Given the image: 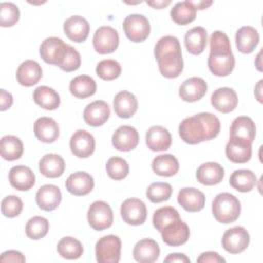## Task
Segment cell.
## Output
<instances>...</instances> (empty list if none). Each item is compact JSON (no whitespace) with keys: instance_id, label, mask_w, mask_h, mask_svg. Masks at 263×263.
Listing matches in <instances>:
<instances>
[{"instance_id":"cell-15","label":"cell","mask_w":263,"mask_h":263,"mask_svg":"<svg viewBox=\"0 0 263 263\" xmlns=\"http://www.w3.org/2000/svg\"><path fill=\"white\" fill-rule=\"evenodd\" d=\"M110 116L109 105L102 100L93 101L88 104L83 111L84 121L93 127L103 125Z\"/></svg>"},{"instance_id":"cell-40","label":"cell","mask_w":263,"mask_h":263,"mask_svg":"<svg viewBox=\"0 0 263 263\" xmlns=\"http://www.w3.org/2000/svg\"><path fill=\"white\" fill-rule=\"evenodd\" d=\"M57 251L61 257L68 260H75L80 258L83 254V247L78 239L65 236L58 242Z\"/></svg>"},{"instance_id":"cell-41","label":"cell","mask_w":263,"mask_h":263,"mask_svg":"<svg viewBox=\"0 0 263 263\" xmlns=\"http://www.w3.org/2000/svg\"><path fill=\"white\" fill-rule=\"evenodd\" d=\"M181 219L179 212L173 206H163L156 210L153 214L152 222L153 226L161 232L167 226H170L175 221Z\"/></svg>"},{"instance_id":"cell-27","label":"cell","mask_w":263,"mask_h":263,"mask_svg":"<svg viewBox=\"0 0 263 263\" xmlns=\"http://www.w3.org/2000/svg\"><path fill=\"white\" fill-rule=\"evenodd\" d=\"M35 137L42 143H53L59 135V125L54 119L50 117H40L34 123Z\"/></svg>"},{"instance_id":"cell-35","label":"cell","mask_w":263,"mask_h":263,"mask_svg":"<svg viewBox=\"0 0 263 263\" xmlns=\"http://www.w3.org/2000/svg\"><path fill=\"white\" fill-rule=\"evenodd\" d=\"M153 172L161 177H172L179 171V161L173 154H160L152 160Z\"/></svg>"},{"instance_id":"cell-42","label":"cell","mask_w":263,"mask_h":263,"mask_svg":"<svg viewBox=\"0 0 263 263\" xmlns=\"http://www.w3.org/2000/svg\"><path fill=\"white\" fill-rule=\"evenodd\" d=\"M49 229V222L46 218L41 216H35L26 224V234L31 239H40L44 237Z\"/></svg>"},{"instance_id":"cell-29","label":"cell","mask_w":263,"mask_h":263,"mask_svg":"<svg viewBox=\"0 0 263 263\" xmlns=\"http://www.w3.org/2000/svg\"><path fill=\"white\" fill-rule=\"evenodd\" d=\"M224 168L218 162L202 163L196 171V179L206 186L219 184L224 178Z\"/></svg>"},{"instance_id":"cell-20","label":"cell","mask_w":263,"mask_h":263,"mask_svg":"<svg viewBox=\"0 0 263 263\" xmlns=\"http://www.w3.org/2000/svg\"><path fill=\"white\" fill-rule=\"evenodd\" d=\"M213 107L221 113H229L233 111L238 103L236 92L230 87H220L216 89L211 97Z\"/></svg>"},{"instance_id":"cell-3","label":"cell","mask_w":263,"mask_h":263,"mask_svg":"<svg viewBox=\"0 0 263 263\" xmlns=\"http://www.w3.org/2000/svg\"><path fill=\"white\" fill-rule=\"evenodd\" d=\"M121 240L109 234L101 237L96 243V258L100 263H117L120 260Z\"/></svg>"},{"instance_id":"cell-39","label":"cell","mask_w":263,"mask_h":263,"mask_svg":"<svg viewBox=\"0 0 263 263\" xmlns=\"http://www.w3.org/2000/svg\"><path fill=\"white\" fill-rule=\"evenodd\" d=\"M171 17L178 25H188L195 20L196 8L190 3V1L177 2L171 10Z\"/></svg>"},{"instance_id":"cell-24","label":"cell","mask_w":263,"mask_h":263,"mask_svg":"<svg viewBox=\"0 0 263 263\" xmlns=\"http://www.w3.org/2000/svg\"><path fill=\"white\" fill-rule=\"evenodd\" d=\"M133 255L137 262L152 263L158 259L160 255V249L154 239L144 238L135 245Z\"/></svg>"},{"instance_id":"cell-10","label":"cell","mask_w":263,"mask_h":263,"mask_svg":"<svg viewBox=\"0 0 263 263\" xmlns=\"http://www.w3.org/2000/svg\"><path fill=\"white\" fill-rule=\"evenodd\" d=\"M227 158L234 163H246L252 157V143L238 137H230L225 147Z\"/></svg>"},{"instance_id":"cell-52","label":"cell","mask_w":263,"mask_h":263,"mask_svg":"<svg viewBox=\"0 0 263 263\" xmlns=\"http://www.w3.org/2000/svg\"><path fill=\"white\" fill-rule=\"evenodd\" d=\"M197 262L201 263H220V262H225V259L223 257H221L217 252H204L202 254H200V256L197 258Z\"/></svg>"},{"instance_id":"cell-43","label":"cell","mask_w":263,"mask_h":263,"mask_svg":"<svg viewBox=\"0 0 263 263\" xmlns=\"http://www.w3.org/2000/svg\"><path fill=\"white\" fill-rule=\"evenodd\" d=\"M173 193L171 184L165 182H155L148 186L146 190L147 198L153 203H159L170 199Z\"/></svg>"},{"instance_id":"cell-37","label":"cell","mask_w":263,"mask_h":263,"mask_svg":"<svg viewBox=\"0 0 263 263\" xmlns=\"http://www.w3.org/2000/svg\"><path fill=\"white\" fill-rule=\"evenodd\" d=\"M1 156L8 161H13L23 155L24 145L23 142L15 136L7 135L1 138L0 142Z\"/></svg>"},{"instance_id":"cell-22","label":"cell","mask_w":263,"mask_h":263,"mask_svg":"<svg viewBox=\"0 0 263 263\" xmlns=\"http://www.w3.org/2000/svg\"><path fill=\"white\" fill-rule=\"evenodd\" d=\"M159 72L165 78H176L183 71L184 63L182 58V51L171 52L161 55L157 60Z\"/></svg>"},{"instance_id":"cell-23","label":"cell","mask_w":263,"mask_h":263,"mask_svg":"<svg viewBox=\"0 0 263 263\" xmlns=\"http://www.w3.org/2000/svg\"><path fill=\"white\" fill-rule=\"evenodd\" d=\"M146 144L152 151H164L167 150L172 144V136L165 127L154 125L146 133Z\"/></svg>"},{"instance_id":"cell-12","label":"cell","mask_w":263,"mask_h":263,"mask_svg":"<svg viewBox=\"0 0 263 263\" xmlns=\"http://www.w3.org/2000/svg\"><path fill=\"white\" fill-rule=\"evenodd\" d=\"M112 144L119 151H130L139 144V133L133 126L121 125L114 132Z\"/></svg>"},{"instance_id":"cell-26","label":"cell","mask_w":263,"mask_h":263,"mask_svg":"<svg viewBox=\"0 0 263 263\" xmlns=\"http://www.w3.org/2000/svg\"><path fill=\"white\" fill-rule=\"evenodd\" d=\"M113 108L116 115L120 118H130L138 109V100L134 93L122 90L113 100Z\"/></svg>"},{"instance_id":"cell-8","label":"cell","mask_w":263,"mask_h":263,"mask_svg":"<svg viewBox=\"0 0 263 263\" xmlns=\"http://www.w3.org/2000/svg\"><path fill=\"white\" fill-rule=\"evenodd\" d=\"M250 242V235L242 226H235L226 230L222 237V247L230 254L243 252Z\"/></svg>"},{"instance_id":"cell-14","label":"cell","mask_w":263,"mask_h":263,"mask_svg":"<svg viewBox=\"0 0 263 263\" xmlns=\"http://www.w3.org/2000/svg\"><path fill=\"white\" fill-rule=\"evenodd\" d=\"M66 189L73 195L83 196L91 192L95 186L93 178L86 172H75L66 180Z\"/></svg>"},{"instance_id":"cell-47","label":"cell","mask_w":263,"mask_h":263,"mask_svg":"<svg viewBox=\"0 0 263 263\" xmlns=\"http://www.w3.org/2000/svg\"><path fill=\"white\" fill-rule=\"evenodd\" d=\"M181 51V45L180 41L175 36H163L161 37L154 47V55L157 60L161 55H164L166 53L171 52H179Z\"/></svg>"},{"instance_id":"cell-48","label":"cell","mask_w":263,"mask_h":263,"mask_svg":"<svg viewBox=\"0 0 263 263\" xmlns=\"http://www.w3.org/2000/svg\"><path fill=\"white\" fill-rule=\"evenodd\" d=\"M20 18L18 7L11 2H2L0 4V25L1 27H11Z\"/></svg>"},{"instance_id":"cell-2","label":"cell","mask_w":263,"mask_h":263,"mask_svg":"<svg viewBox=\"0 0 263 263\" xmlns=\"http://www.w3.org/2000/svg\"><path fill=\"white\" fill-rule=\"evenodd\" d=\"M241 205L234 195L223 192L216 195L212 203V212L215 219L224 224L234 222L240 215Z\"/></svg>"},{"instance_id":"cell-11","label":"cell","mask_w":263,"mask_h":263,"mask_svg":"<svg viewBox=\"0 0 263 263\" xmlns=\"http://www.w3.org/2000/svg\"><path fill=\"white\" fill-rule=\"evenodd\" d=\"M96 147L93 136L84 129L76 130L70 139V149L72 153L79 158L89 157Z\"/></svg>"},{"instance_id":"cell-49","label":"cell","mask_w":263,"mask_h":263,"mask_svg":"<svg viewBox=\"0 0 263 263\" xmlns=\"http://www.w3.org/2000/svg\"><path fill=\"white\" fill-rule=\"evenodd\" d=\"M23 201L18 196L8 195L2 199L1 212L5 217L13 218L21 214L23 211Z\"/></svg>"},{"instance_id":"cell-50","label":"cell","mask_w":263,"mask_h":263,"mask_svg":"<svg viewBox=\"0 0 263 263\" xmlns=\"http://www.w3.org/2000/svg\"><path fill=\"white\" fill-rule=\"evenodd\" d=\"M81 65V58L79 52L72 46L68 45L65 58L59 66L65 72H72L77 70Z\"/></svg>"},{"instance_id":"cell-54","label":"cell","mask_w":263,"mask_h":263,"mask_svg":"<svg viewBox=\"0 0 263 263\" xmlns=\"http://www.w3.org/2000/svg\"><path fill=\"white\" fill-rule=\"evenodd\" d=\"M164 262L168 263H174V262H181V263H189L190 262V259L184 255V254H181V253H174V254H170L165 259H164Z\"/></svg>"},{"instance_id":"cell-55","label":"cell","mask_w":263,"mask_h":263,"mask_svg":"<svg viewBox=\"0 0 263 263\" xmlns=\"http://www.w3.org/2000/svg\"><path fill=\"white\" fill-rule=\"evenodd\" d=\"M190 3L197 9L199 10H202V9H205L208 8L210 5L213 4V1H204V0H201V1H190Z\"/></svg>"},{"instance_id":"cell-58","label":"cell","mask_w":263,"mask_h":263,"mask_svg":"<svg viewBox=\"0 0 263 263\" xmlns=\"http://www.w3.org/2000/svg\"><path fill=\"white\" fill-rule=\"evenodd\" d=\"M261 54H262V50H260L259 51V53H258V55H257V58H256V61H255V65H256V67H257V69L259 70V71H262V63H261Z\"/></svg>"},{"instance_id":"cell-51","label":"cell","mask_w":263,"mask_h":263,"mask_svg":"<svg viewBox=\"0 0 263 263\" xmlns=\"http://www.w3.org/2000/svg\"><path fill=\"white\" fill-rule=\"evenodd\" d=\"M26 261L25 256L15 250H9L2 253L0 257V262H18L23 263Z\"/></svg>"},{"instance_id":"cell-56","label":"cell","mask_w":263,"mask_h":263,"mask_svg":"<svg viewBox=\"0 0 263 263\" xmlns=\"http://www.w3.org/2000/svg\"><path fill=\"white\" fill-rule=\"evenodd\" d=\"M147 4L155 9H161L166 7L168 4H171V1H147Z\"/></svg>"},{"instance_id":"cell-28","label":"cell","mask_w":263,"mask_h":263,"mask_svg":"<svg viewBox=\"0 0 263 263\" xmlns=\"http://www.w3.org/2000/svg\"><path fill=\"white\" fill-rule=\"evenodd\" d=\"M260 36L258 31L251 26H243L235 34V44L238 51L251 53L258 45Z\"/></svg>"},{"instance_id":"cell-19","label":"cell","mask_w":263,"mask_h":263,"mask_svg":"<svg viewBox=\"0 0 263 263\" xmlns=\"http://www.w3.org/2000/svg\"><path fill=\"white\" fill-rule=\"evenodd\" d=\"M208 90L206 82L200 77L186 79L179 88V96L185 102H196L200 100Z\"/></svg>"},{"instance_id":"cell-1","label":"cell","mask_w":263,"mask_h":263,"mask_svg":"<svg viewBox=\"0 0 263 263\" xmlns=\"http://www.w3.org/2000/svg\"><path fill=\"white\" fill-rule=\"evenodd\" d=\"M221 128L220 120L210 112H201L185 118L179 125L181 139L190 145L216 138Z\"/></svg>"},{"instance_id":"cell-45","label":"cell","mask_w":263,"mask_h":263,"mask_svg":"<svg viewBox=\"0 0 263 263\" xmlns=\"http://www.w3.org/2000/svg\"><path fill=\"white\" fill-rule=\"evenodd\" d=\"M106 171L111 179L119 181L126 178L129 173V166L125 159L114 156L108 159L106 164Z\"/></svg>"},{"instance_id":"cell-46","label":"cell","mask_w":263,"mask_h":263,"mask_svg":"<svg viewBox=\"0 0 263 263\" xmlns=\"http://www.w3.org/2000/svg\"><path fill=\"white\" fill-rule=\"evenodd\" d=\"M96 73L103 80H114L120 75L121 66L115 60H103L97 65Z\"/></svg>"},{"instance_id":"cell-33","label":"cell","mask_w":263,"mask_h":263,"mask_svg":"<svg viewBox=\"0 0 263 263\" xmlns=\"http://www.w3.org/2000/svg\"><path fill=\"white\" fill-rule=\"evenodd\" d=\"M69 89L74 97L78 99H85L96 92L97 84L90 76L79 75L71 80Z\"/></svg>"},{"instance_id":"cell-57","label":"cell","mask_w":263,"mask_h":263,"mask_svg":"<svg viewBox=\"0 0 263 263\" xmlns=\"http://www.w3.org/2000/svg\"><path fill=\"white\" fill-rule=\"evenodd\" d=\"M261 90H262V79L259 80V82L257 83V85L255 86V96L257 98V100L261 103L262 102V95H261Z\"/></svg>"},{"instance_id":"cell-31","label":"cell","mask_w":263,"mask_h":263,"mask_svg":"<svg viewBox=\"0 0 263 263\" xmlns=\"http://www.w3.org/2000/svg\"><path fill=\"white\" fill-rule=\"evenodd\" d=\"M235 59L232 53L229 54H213L208 58V66L210 71L216 76H227L234 69Z\"/></svg>"},{"instance_id":"cell-44","label":"cell","mask_w":263,"mask_h":263,"mask_svg":"<svg viewBox=\"0 0 263 263\" xmlns=\"http://www.w3.org/2000/svg\"><path fill=\"white\" fill-rule=\"evenodd\" d=\"M210 53L213 54H229L231 44L228 36L222 31H215L210 37Z\"/></svg>"},{"instance_id":"cell-30","label":"cell","mask_w":263,"mask_h":263,"mask_svg":"<svg viewBox=\"0 0 263 263\" xmlns=\"http://www.w3.org/2000/svg\"><path fill=\"white\" fill-rule=\"evenodd\" d=\"M186 49L191 54H200L206 46L208 34L206 30L202 27H194L190 29L184 37Z\"/></svg>"},{"instance_id":"cell-4","label":"cell","mask_w":263,"mask_h":263,"mask_svg":"<svg viewBox=\"0 0 263 263\" xmlns=\"http://www.w3.org/2000/svg\"><path fill=\"white\" fill-rule=\"evenodd\" d=\"M87 221L93 230L102 231L109 228L113 223L111 206L103 200L92 202L87 211Z\"/></svg>"},{"instance_id":"cell-5","label":"cell","mask_w":263,"mask_h":263,"mask_svg":"<svg viewBox=\"0 0 263 263\" xmlns=\"http://www.w3.org/2000/svg\"><path fill=\"white\" fill-rule=\"evenodd\" d=\"M123 31L133 42H142L150 34V23L142 14H129L123 21Z\"/></svg>"},{"instance_id":"cell-38","label":"cell","mask_w":263,"mask_h":263,"mask_svg":"<svg viewBox=\"0 0 263 263\" xmlns=\"http://www.w3.org/2000/svg\"><path fill=\"white\" fill-rule=\"evenodd\" d=\"M229 183L239 192H249L256 186L257 177L251 170H236L231 174Z\"/></svg>"},{"instance_id":"cell-25","label":"cell","mask_w":263,"mask_h":263,"mask_svg":"<svg viewBox=\"0 0 263 263\" xmlns=\"http://www.w3.org/2000/svg\"><path fill=\"white\" fill-rule=\"evenodd\" d=\"M10 185L20 191L30 190L35 185V175L32 170L25 165H15L9 171Z\"/></svg>"},{"instance_id":"cell-6","label":"cell","mask_w":263,"mask_h":263,"mask_svg":"<svg viewBox=\"0 0 263 263\" xmlns=\"http://www.w3.org/2000/svg\"><path fill=\"white\" fill-rule=\"evenodd\" d=\"M92 44L95 50L98 53H111L115 51L119 45L118 32L110 26L100 27L99 29H97L93 35Z\"/></svg>"},{"instance_id":"cell-18","label":"cell","mask_w":263,"mask_h":263,"mask_svg":"<svg viewBox=\"0 0 263 263\" xmlns=\"http://www.w3.org/2000/svg\"><path fill=\"white\" fill-rule=\"evenodd\" d=\"M90 26L88 22L80 16L73 15L67 18L64 23V32L67 37L74 42H83L88 37Z\"/></svg>"},{"instance_id":"cell-32","label":"cell","mask_w":263,"mask_h":263,"mask_svg":"<svg viewBox=\"0 0 263 263\" xmlns=\"http://www.w3.org/2000/svg\"><path fill=\"white\" fill-rule=\"evenodd\" d=\"M65 160L53 153L45 154L39 161V171L46 178H58L65 171Z\"/></svg>"},{"instance_id":"cell-34","label":"cell","mask_w":263,"mask_h":263,"mask_svg":"<svg viewBox=\"0 0 263 263\" xmlns=\"http://www.w3.org/2000/svg\"><path fill=\"white\" fill-rule=\"evenodd\" d=\"M34 102L45 110H55L61 103L59 93L51 87L38 86L33 92Z\"/></svg>"},{"instance_id":"cell-9","label":"cell","mask_w":263,"mask_h":263,"mask_svg":"<svg viewBox=\"0 0 263 263\" xmlns=\"http://www.w3.org/2000/svg\"><path fill=\"white\" fill-rule=\"evenodd\" d=\"M122 220L133 226L142 225L147 218V208L139 198L125 199L120 208Z\"/></svg>"},{"instance_id":"cell-13","label":"cell","mask_w":263,"mask_h":263,"mask_svg":"<svg viewBox=\"0 0 263 263\" xmlns=\"http://www.w3.org/2000/svg\"><path fill=\"white\" fill-rule=\"evenodd\" d=\"M162 240L171 247H179L187 242L190 236L188 225L181 219L175 221L161 232Z\"/></svg>"},{"instance_id":"cell-17","label":"cell","mask_w":263,"mask_h":263,"mask_svg":"<svg viewBox=\"0 0 263 263\" xmlns=\"http://www.w3.org/2000/svg\"><path fill=\"white\" fill-rule=\"evenodd\" d=\"M178 203L187 212L195 213L204 208L205 196L196 188L186 187L179 191L177 197Z\"/></svg>"},{"instance_id":"cell-21","label":"cell","mask_w":263,"mask_h":263,"mask_svg":"<svg viewBox=\"0 0 263 263\" xmlns=\"http://www.w3.org/2000/svg\"><path fill=\"white\" fill-rule=\"evenodd\" d=\"M42 77L41 66L33 60L23 62L16 70L17 82L26 87L35 85Z\"/></svg>"},{"instance_id":"cell-36","label":"cell","mask_w":263,"mask_h":263,"mask_svg":"<svg viewBox=\"0 0 263 263\" xmlns=\"http://www.w3.org/2000/svg\"><path fill=\"white\" fill-rule=\"evenodd\" d=\"M256 136L254 121L248 116L236 117L230 126V137H238L253 143Z\"/></svg>"},{"instance_id":"cell-16","label":"cell","mask_w":263,"mask_h":263,"mask_svg":"<svg viewBox=\"0 0 263 263\" xmlns=\"http://www.w3.org/2000/svg\"><path fill=\"white\" fill-rule=\"evenodd\" d=\"M62 200V193L58 186L52 184H46L41 186L36 193L37 205L46 212L55 210Z\"/></svg>"},{"instance_id":"cell-7","label":"cell","mask_w":263,"mask_h":263,"mask_svg":"<svg viewBox=\"0 0 263 263\" xmlns=\"http://www.w3.org/2000/svg\"><path fill=\"white\" fill-rule=\"evenodd\" d=\"M67 47L68 44L61 38L48 37L41 43L39 53L45 63L60 66L65 58Z\"/></svg>"},{"instance_id":"cell-53","label":"cell","mask_w":263,"mask_h":263,"mask_svg":"<svg viewBox=\"0 0 263 263\" xmlns=\"http://www.w3.org/2000/svg\"><path fill=\"white\" fill-rule=\"evenodd\" d=\"M13 99L10 92H7L5 89L0 90V110L5 111L11 107Z\"/></svg>"}]
</instances>
